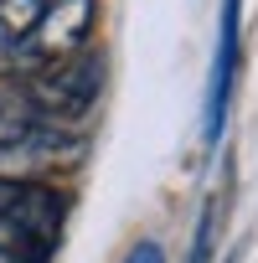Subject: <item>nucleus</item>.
<instances>
[{"label": "nucleus", "instance_id": "5", "mask_svg": "<svg viewBox=\"0 0 258 263\" xmlns=\"http://www.w3.org/2000/svg\"><path fill=\"white\" fill-rule=\"evenodd\" d=\"M47 135V119L36 114L31 93L21 78H0V155H11V150H26Z\"/></svg>", "mask_w": 258, "mask_h": 263}, {"label": "nucleus", "instance_id": "2", "mask_svg": "<svg viewBox=\"0 0 258 263\" xmlns=\"http://www.w3.org/2000/svg\"><path fill=\"white\" fill-rule=\"evenodd\" d=\"M88 26H93V0H42V16H36V26L11 47V62L26 67V72H42V67L72 57V52L83 47Z\"/></svg>", "mask_w": 258, "mask_h": 263}, {"label": "nucleus", "instance_id": "1", "mask_svg": "<svg viewBox=\"0 0 258 263\" xmlns=\"http://www.w3.org/2000/svg\"><path fill=\"white\" fill-rule=\"evenodd\" d=\"M98 88H103V62L93 52H72V57H62V62H52V67L26 78V93H31V103H36V114L47 124L88 114Z\"/></svg>", "mask_w": 258, "mask_h": 263}, {"label": "nucleus", "instance_id": "4", "mask_svg": "<svg viewBox=\"0 0 258 263\" xmlns=\"http://www.w3.org/2000/svg\"><path fill=\"white\" fill-rule=\"evenodd\" d=\"M232 72H237V0H222L217 57H212V78H207V140L222 135L227 98H232Z\"/></svg>", "mask_w": 258, "mask_h": 263}, {"label": "nucleus", "instance_id": "6", "mask_svg": "<svg viewBox=\"0 0 258 263\" xmlns=\"http://www.w3.org/2000/svg\"><path fill=\"white\" fill-rule=\"evenodd\" d=\"M52 258V242L16 227V222H0V263H47Z\"/></svg>", "mask_w": 258, "mask_h": 263}, {"label": "nucleus", "instance_id": "3", "mask_svg": "<svg viewBox=\"0 0 258 263\" xmlns=\"http://www.w3.org/2000/svg\"><path fill=\"white\" fill-rule=\"evenodd\" d=\"M62 212H67V196L42 186V181H16V176H0V222H16L36 237H57L62 232Z\"/></svg>", "mask_w": 258, "mask_h": 263}, {"label": "nucleus", "instance_id": "7", "mask_svg": "<svg viewBox=\"0 0 258 263\" xmlns=\"http://www.w3.org/2000/svg\"><path fill=\"white\" fill-rule=\"evenodd\" d=\"M124 263H165V253H160L155 242H140L135 253H129V258H124Z\"/></svg>", "mask_w": 258, "mask_h": 263}]
</instances>
